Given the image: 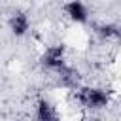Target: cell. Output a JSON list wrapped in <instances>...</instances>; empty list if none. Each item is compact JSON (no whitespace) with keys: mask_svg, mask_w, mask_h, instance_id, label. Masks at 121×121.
Returning <instances> with one entry per match:
<instances>
[{"mask_svg":"<svg viewBox=\"0 0 121 121\" xmlns=\"http://www.w3.org/2000/svg\"><path fill=\"white\" fill-rule=\"evenodd\" d=\"M78 102L85 108H91V110H98V108H104L108 106L110 102V95L106 89H100V87H81L78 89V95H76Z\"/></svg>","mask_w":121,"mask_h":121,"instance_id":"obj_1","label":"cell"},{"mask_svg":"<svg viewBox=\"0 0 121 121\" xmlns=\"http://www.w3.org/2000/svg\"><path fill=\"white\" fill-rule=\"evenodd\" d=\"M42 62L49 70H62L64 68V45H49L42 57Z\"/></svg>","mask_w":121,"mask_h":121,"instance_id":"obj_2","label":"cell"},{"mask_svg":"<svg viewBox=\"0 0 121 121\" xmlns=\"http://www.w3.org/2000/svg\"><path fill=\"white\" fill-rule=\"evenodd\" d=\"M36 121H60V115H59V110L45 98L38 100L36 104Z\"/></svg>","mask_w":121,"mask_h":121,"instance_id":"obj_3","label":"cell"},{"mask_svg":"<svg viewBox=\"0 0 121 121\" xmlns=\"http://www.w3.org/2000/svg\"><path fill=\"white\" fill-rule=\"evenodd\" d=\"M64 11H66V15H68L72 21H76V23H87V19H89V9H87V6L81 4V2H76V0L64 4Z\"/></svg>","mask_w":121,"mask_h":121,"instance_id":"obj_4","label":"cell"},{"mask_svg":"<svg viewBox=\"0 0 121 121\" xmlns=\"http://www.w3.org/2000/svg\"><path fill=\"white\" fill-rule=\"evenodd\" d=\"M8 25H9V30H11L15 36H23V34H26V30L30 28L28 15L23 13V11H15V13H11Z\"/></svg>","mask_w":121,"mask_h":121,"instance_id":"obj_5","label":"cell"}]
</instances>
